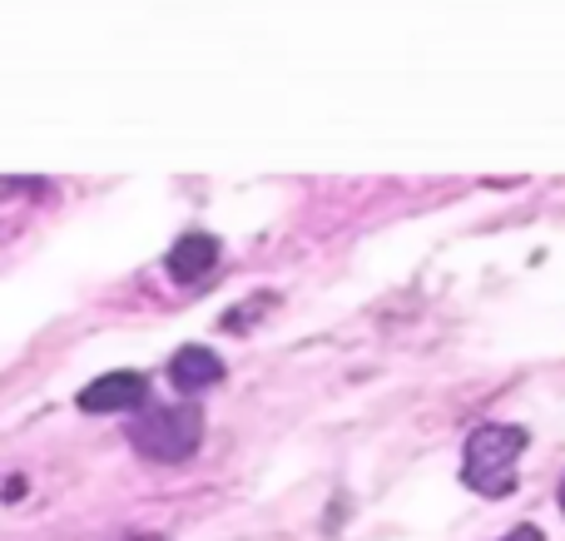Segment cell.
Returning <instances> with one entry per match:
<instances>
[{
  "label": "cell",
  "instance_id": "obj_5",
  "mask_svg": "<svg viewBox=\"0 0 565 541\" xmlns=\"http://www.w3.org/2000/svg\"><path fill=\"white\" fill-rule=\"evenodd\" d=\"M218 264V238L214 234H184L174 248H169V278L174 284H199V278H209Z\"/></svg>",
  "mask_w": 565,
  "mask_h": 541
},
{
  "label": "cell",
  "instance_id": "obj_4",
  "mask_svg": "<svg viewBox=\"0 0 565 541\" xmlns=\"http://www.w3.org/2000/svg\"><path fill=\"white\" fill-rule=\"evenodd\" d=\"M169 383L189 397L204 393V388H218L224 383V358H218L214 348H179V353L169 358Z\"/></svg>",
  "mask_w": 565,
  "mask_h": 541
},
{
  "label": "cell",
  "instance_id": "obj_8",
  "mask_svg": "<svg viewBox=\"0 0 565 541\" xmlns=\"http://www.w3.org/2000/svg\"><path fill=\"white\" fill-rule=\"evenodd\" d=\"M561 512H565V482H561Z\"/></svg>",
  "mask_w": 565,
  "mask_h": 541
},
{
  "label": "cell",
  "instance_id": "obj_1",
  "mask_svg": "<svg viewBox=\"0 0 565 541\" xmlns=\"http://www.w3.org/2000/svg\"><path fill=\"white\" fill-rule=\"evenodd\" d=\"M526 427L516 423H487L461 447V482L477 497H511L516 492V467L526 457Z\"/></svg>",
  "mask_w": 565,
  "mask_h": 541
},
{
  "label": "cell",
  "instance_id": "obj_7",
  "mask_svg": "<svg viewBox=\"0 0 565 541\" xmlns=\"http://www.w3.org/2000/svg\"><path fill=\"white\" fill-rule=\"evenodd\" d=\"M129 541H164V537H129Z\"/></svg>",
  "mask_w": 565,
  "mask_h": 541
},
{
  "label": "cell",
  "instance_id": "obj_2",
  "mask_svg": "<svg viewBox=\"0 0 565 541\" xmlns=\"http://www.w3.org/2000/svg\"><path fill=\"white\" fill-rule=\"evenodd\" d=\"M125 437L149 463H189L199 453V443H204V413L194 403H169V407L149 403L125 423Z\"/></svg>",
  "mask_w": 565,
  "mask_h": 541
},
{
  "label": "cell",
  "instance_id": "obj_6",
  "mask_svg": "<svg viewBox=\"0 0 565 541\" xmlns=\"http://www.w3.org/2000/svg\"><path fill=\"white\" fill-rule=\"evenodd\" d=\"M507 541H546V537H541V527H531V522H526V527H516V532H511Z\"/></svg>",
  "mask_w": 565,
  "mask_h": 541
},
{
  "label": "cell",
  "instance_id": "obj_3",
  "mask_svg": "<svg viewBox=\"0 0 565 541\" xmlns=\"http://www.w3.org/2000/svg\"><path fill=\"white\" fill-rule=\"evenodd\" d=\"M75 407L79 413H89V417H99V413H139V407H149V378L129 373V368L105 373V378H95V383L79 388Z\"/></svg>",
  "mask_w": 565,
  "mask_h": 541
}]
</instances>
